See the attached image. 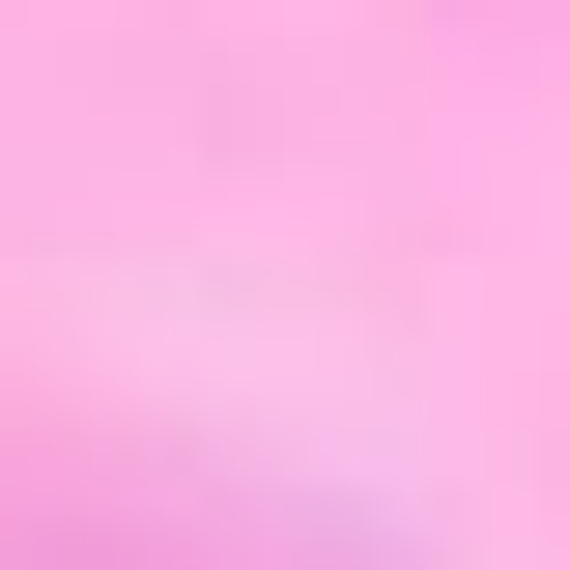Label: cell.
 Instances as JSON below:
<instances>
[{
    "instance_id": "obj_1",
    "label": "cell",
    "mask_w": 570,
    "mask_h": 570,
    "mask_svg": "<svg viewBox=\"0 0 570 570\" xmlns=\"http://www.w3.org/2000/svg\"><path fill=\"white\" fill-rule=\"evenodd\" d=\"M29 570H371L343 513H257V485H115V513H58Z\"/></svg>"
}]
</instances>
